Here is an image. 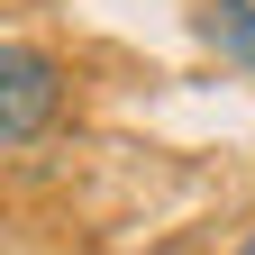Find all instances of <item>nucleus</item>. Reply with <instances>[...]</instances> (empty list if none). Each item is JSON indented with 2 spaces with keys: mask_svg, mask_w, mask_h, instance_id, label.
<instances>
[{
  "mask_svg": "<svg viewBox=\"0 0 255 255\" xmlns=\"http://www.w3.org/2000/svg\"><path fill=\"white\" fill-rule=\"evenodd\" d=\"M191 27H201L210 55H228L237 73H255V0H201V9H191Z\"/></svg>",
  "mask_w": 255,
  "mask_h": 255,
  "instance_id": "nucleus-2",
  "label": "nucleus"
},
{
  "mask_svg": "<svg viewBox=\"0 0 255 255\" xmlns=\"http://www.w3.org/2000/svg\"><path fill=\"white\" fill-rule=\"evenodd\" d=\"M64 101H73V73H64L46 46H27V37L0 46V146H9V155L37 146L46 128L64 119Z\"/></svg>",
  "mask_w": 255,
  "mask_h": 255,
  "instance_id": "nucleus-1",
  "label": "nucleus"
},
{
  "mask_svg": "<svg viewBox=\"0 0 255 255\" xmlns=\"http://www.w3.org/2000/svg\"><path fill=\"white\" fill-rule=\"evenodd\" d=\"M228 255H255V228H246V237H237V246H228Z\"/></svg>",
  "mask_w": 255,
  "mask_h": 255,
  "instance_id": "nucleus-3",
  "label": "nucleus"
}]
</instances>
